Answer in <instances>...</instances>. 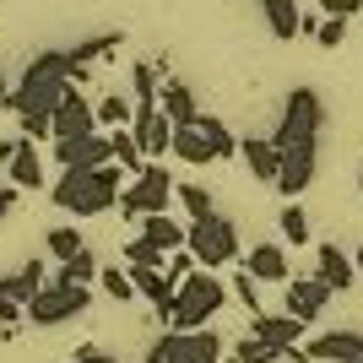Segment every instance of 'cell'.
<instances>
[{
  "label": "cell",
  "instance_id": "obj_1",
  "mask_svg": "<svg viewBox=\"0 0 363 363\" xmlns=\"http://www.w3.org/2000/svg\"><path fill=\"white\" fill-rule=\"evenodd\" d=\"M320 125H325V104H320L315 87H293L288 104H282V120H277L272 141L282 152V174H277L272 190H282L288 201H298L309 184H315L320 168Z\"/></svg>",
  "mask_w": 363,
  "mask_h": 363
},
{
  "label": "cell",
  "instance_id": "obj_2",
  "mask_svg": "<svg viewBox=\"0 0 363 363\" xmlns=\"http://www.w3.org/2000/svg\"><path fill=\"white\" fill-rule=\"evenodd\" d=\"M120 179H125V168L120 163H104V168H65L60 184L49 190L55 196V206L71 217H104L120 206Z\"/></svg>",
  "mask_w": 363,
  "mask_h": 363
},
{
  "label": "cell",
  "instance_id": "obj_3",
  "mask_svg": "<svg viewBox=\"0 0 363 363\" xmlns=\"http://www.w3.org/2000/svg\"><path fill=\"white\" fill-rule=\"evenodd\" d=\"M71 82H76L71 49H44V55L22 71V82H16V92H11V108L16 114H49V120H55V108H60V98L71 92Z\"/></svg>",
  "mask_w": 363,
  "mask_h": 363
},
{
  "label": "cell",
  "instance_id": "obj_4",
  "mask_svg": "<svg viewBox=\"0 0 363 363\" xmlns=\"http://www.w3.org/2000/svg\"><path fill=\"white\" fill-rule=\"evenodd\" d=\"M223 303H228V288L217 282V272H190L179 282V298H174V309H163V331H201V325H212L217 315H223Z\"/></svg>",
  "mask_w": 363,
  "mask_h": 363
},
{
  "label": "cell",
  "instance_id": "obj_5",
  "mask_svg": "<svg viewBox=\"0 0 363 363\" xmlns=\"http://www.w3.org/2000/svg\"><path fill=\"white\" fill-rule=\"evenodd\" d=\"M228 347L217 325H201V331H163L147 347V363H223Z\"/></svg>",
  "mask_w": 363,
  "mask_h": 363
},
{
  "label": "cell",
  "instance_id": "obj_6",
  "mask_svg": "<svg viewBox=\"0 0 363 363\" xmlns=\"http://www.w3.org/2000/svg\"><path fill=\"white\" fill-rule=\"evenodd\" d=\"M184 250L206 266V272H217V266H233L239 260V228L228 223L223 212H212V217H196L190 223V239H184Z\"/></svg>",
  "mask_w": 363,
  "mask_h": 363
},
{
  "label": "cell",
  "instance_id": "obj_7",
  "mask_svg": "<svg viewBox=\"0 0 363 363\" xmlns=\"http://www.w3.org/2000/svg\"><path fill=\"white\" fill-rule=\"evenodd\" d=\"M174 184H179V179H174L163 163H147L136 179L125 184L120 212H125V217H136V223H141V217H152V212H168V201H174Z\"/></svg>",
  "mask_w": 363,
  "mask_h": 363
},
{
  "label": "cell",
  "instance_id": "obj_8",
  "mask_svg": "<svg viewBox=\"0 0 363 363\" xmlns=\"http://www.w3.org/2000/svg\"><path fill=\"white\" fill-rule=\"evenodd\" d=\"M87 303H92V293H87V288H71V282H49V288L28 303V320H33V325H65V320L87 315Z\"/></svg>",
  "mask_w": 363,
  "mask_h": 363
},
{
  "label": "cell",
  "instance_id": "obj_9",
  "mask_svg": "<svg viewBox=\"0 0 363 363\" xmlns=\"http://www.w3.org/2000/svg\"><path fill=\"white\" fill-rule=\"evenodd\" d=\"M130 136L141 141L147 163H157V157H168V152H174V120H168L157 104H147V108H136V120H130Z\"/></svg>",
  "mask_w": 363,
  "mask_h": 363
},
{
  "label": "cell",
  "instance_id": "obj_10",
  "mask_svg": "<svg viewBox=\"0 0 363 363\" xmlns=\"http://www.w3.org/2000/svg\"><path fill=\"white\" fill-rule=\"evenodd\" d=\"M98 130V104L82 98V92H65L60 108H55V141H71V136H92Z\"/></svg>",
  "mask_w": 363,
  "mask_h": 363
},
{
  "label": "cell",
  "instance_id": "obj_11",
  "mask_svg": "<svg viewBox=\"0 0 363 363\" xmlns=\"http://www.w3.org/2000/svg\"><path fill=\"white\" fill-rule=\"evenodd\" d=\"M55 157L65 168H104L114 163V141L104 130H92V136H71V141H55Z\"/></svg>",
  "mask_w": 363,
  "mask_h": 363
},
{
  "label": "cell",
  "instance_id": "obj_12",
  "mask_svg": "<svg viewBox=\"0 0 363 363\" xmlns=\"http://www.w3.org/2000/svg\"><path fill=\"white\" fill-rule=\"evenodd\" d=\"M363 358V336L358 331H325L303 347V363H358Z\"/></svg>",
  "mask_w": 363,
  "mask_h": 363
},
{
  "label": "cell",
  "instance_id": "obj_13",
  "mask_svg": "<svg viewBox=\"0 0 363 363\" xmlns=\"http://www.w3.org/2000/svg\"><path fill=\"white\" fill-rule=\"evenodd\" d=\"M239 157H244V168L255 174L260 184H277V174H282V152H277V141L272 136H239Z\"/></svg>",
  "mask_w": 363,
  "mask_h": 363
},
{
  "label": "cell",
  "instance_id": "obj_14",
  "mask_svg": "<svg viewBox=\"0 0 363 363\" xmlns=\"http://www.w3.org/2000/svg\"><path fill=\"white\" fill-rule=\"evenodd\" d=\"M303 325H309V320H298V315H266V309L255 315V336H260V342H272L282 358H288V352H298Z\"/></svg>",
  "mask_w": 363,
  "mask_h": 363
},
{
  "label": "cell",
  "instance_id": "obj_15",
  "mask_svg": "<svg viewBox=\"0 0 363 363\" xmlns=\"http://www.w3.org/2000/svg\"><path fill=\"white\" fill-rule=\"evenodd\" d=\"M315 277L331 293H347L352 282H358V266H352V255H342L336 244H320V250H315Z\"/></svg>",
  "mask_w": 363,
  "mask_h": 363
},
{
  "label": "cell",
  "instance_id": "obj_16",
  "mask_svg": "<svg viewBox=\"0 0 363 363\" xmlns=\"http://www.w3.org/2000/svg\"><path fill=\"white\" fill-rule=\"evenodd\" d=\"M157 108H163L168 120H174V130H179V125H196V120H201V108H196V92L184 87V82H174V76H163Z\"/></svg>",
  "mask_w": 363,
  "mask_h": 363
},
{
  "label": "cell",
  "instance_id": "obj_17",
  "mask_svg": "<svg viewBox=\"0 0 363 363\" xmlns=\"http://www.w3.org/2000/svg\"><path fill=\"white\" fill-rule=\"evenodd\" d=\"M174 157H179V163H190V168H206V163H217V147L206 141L201 120H196V125H179V130H174Z\"/></svg>",
  "mask_w": 363,
  "mask_h": 363
},
{
  "label": "cell",
  "instance_id": "obj_18",
  "mask_svg": "<svg viewBox=\"0 0 363 363\" xmlns=\"http://www.w3.org/2000/svg\"><path fill=\"white\" fill-rule=\"evenodd\" d=\"M141 239L157 244L163 255H174V250H184V239H190V223H174L168 212H152V217H141Z\"/></svg>",
  "mask_w": 363,
  "mask_h": 363
},
{
  "label": "cell",
  "instance_id": "obj_19",
  "mask_svg": "<svg viewBox=\"0 0 363 363\" xmlns=\"http://www.w3.org/2000/svg\"><path fill=\"white\" fill-rule=\"evenodd\" d=\"M244 272L255 277V282H288V250L282 244H255L244 255Z\"/></svg>",
  "mask_w": 363,
  "mask_h": 363
},
{
  "label": "cell",
  "instance_id": "obj_20",
  "mask_svg": "<svg viewBox=\"0 0 363 363\" xmlns=\"http://www.w3.org/2000/svg\"><path fill=\"white\" fill-rule=\"evenodd\" d=\"M325 298H331V288H325L320 277H298V282H288V315H298V320H315L320 309H325Z\"/></svg>",
  "mask_w": 363,
  "mask_h": 363
},
{
  "label": "cell",
  "instance_id": "obj_21",
  "mask_svg": "<svg viewBox=\"0 0 363 363\" xmlns=\"http://www.w3.org/2000/svg\"><path fill=\"white\" fill-rule=\"evenodd\" d=\"M6 168H11V184H16V190H38V184H44V157H38V141L22 136V141H16V157H11Z\"/></svg>",
  "mask_w": 363,
  "mask_h": 363
},
{
  "label": "cell",
  "instance_id": "obj_22",
  "mask_svg": "<svg viewBox=\"0 0 363 363\" xmlns=\"http://www.w3.org/2000/svg\"><path fill=\"white\" fill-rule=\"evenodd\" d=\"M0 288H6L16 303H22V309H28V303H33L38 293L49 288V282H44V266H38V260H28V266H22V272H11L6 282H0Z\"/></svg>",
  "mask_w": 363,
  "mask_h": 363
},
{
  "label": "cell",
  "instance_id": "obj_23",
  "mask_svg": "<svg viewBox=\"0 0 363 363\" xmlns=\"http://www.w3.org/2000/svg\"><path fill=\"white\" fill-rule=\"evenodd\" d=\"M260 11H266V22H272L277 38H298V22H303L298 0H260Z\"/></svg>",
  "mask_w": 363,
  "mask_h": 363
},
{
  "label": "cell",
  "instance_id": "obj_24",
  "mask_svg": "<svg viewBox=\"0 0 363 363\" xmlns=\"http://www.w3.org/2000/svg\"><path fill=\"white\" fill-rule=\"evenodd\" d=\"M108 141H114V163H120L125 174H141V168H147V152H141V141L130 136V125L108 130Z\"/></svg>",
  "mask_w": 363,
  "mask_h": 363
},
{
  "label": "cell",
  "instance_id": "obj_25",
  "mask_svg": "<svg viewBox=\"0 0 363 363\" xmlns=\"http://www.w3.org/2000/svg\"><path fill=\"white\" fill-rule=\"evenodd\" d=\"M98 272H104V266H98V255H92V250H82V255L60 260V272H55V282H71V288H87V282H92Z\"/></svg>",
  "mask_w": 363,
  "mask_h": 363
},
{
  "label": "cell",
  "instance_id": "obj_26",
  "mask_svg": "<svg viewBox=\"0 0 363 363\" xmlns=\"http://www.w3.org/2000/svg\"><path fill=\"white\" fill-rule=\"evenodd\" d=\"M277 358H282V352H277L272 342H260V336L250 331L244 342H233V352H228L223 363H277Z\"/></svg>",
  "mask_w": 363,
  "mask_h": 363
},
{
  "label": "cell",
  "instance_id": "obj_27",
  "mask_svg": "<svg viewBox=\"0 0 363 363\" xmlns=\"http://www.w3.org/2000/svg\"><path fill=\"white\" fill-rule=\"evenodd\" d=\"M174 196H179V206L190 212V223H196V217H212V212H217V206H212V190H206V184L179 179V184H174Z\"/></svg>",
  "mask_w": 363,
  "mask_h": 363
},
{
  "label": "cell",
  "instance_id": "obj_28",
  "mask_svg": "<svg viewBox=\"0 0 363 363\" xmlns=\"http://www.w3.org/2000/svg\"><path fill=\"white\" fill-rule=\"evenodd\" d=\"M277 228H282L288 244H309V212H303V201H288L282 217H277Z\"/></svg>",
  "mask_w": 363,
  "mask_h": 363
},
{
  "label": "cell",
  "instance_id": "obj_29",
  "mask_svg": "<svg viewBox=\"0 0 363 363\" xmlns=\"http://www.w3.org/2000/svg\"><path fill=\"white\" fill-rule=\"evenodd\" d=\"M108 49H120V33H104V38H87V44H76V49H71L76 76H87V65L98 60V55H108Z\"/></svg>",
  "mask_w": 363,
  "mask_h": 363
},
{
  "label": "cell",
  "instance_id": "obj_30",
  "mask_svg": "<svg viewBox=\"0 0 363 363\" xmlns=\"http://www.w3.org/2000/svg\"><path fill=\"white\" fill-rule=\"evenodd\" d=\"M201 130H206V141L217 147V163H223V157H239V136H233L217 114H201Z\"/></svg>",
  "mask_w": 363,
  "mask_h": 363
},
{
  "label": "cell",
  "instance_id": "obj_31",
  "mask_svg": "<svg viewBox=\"0 0 363 363\" xmlns=\"http://www.w3.org/2000/svg\"><path fill=\"white\" fill-rule=\"evenodd\" d=\"M125 120H136V108H130V98H120V92H108V98H98V125H108V130H120Z\"/></svg>",
  "mask_w": 363,
  "mask_h": 363
},
{
  "label": "cell",
  "instance_id": "obj_32",
  "mask_svg": "<svg viewBox=\"0 0 363 363\" xmlns=\"http://www.w3.org/2000/svg\"><path fill=\"white\" fill-rule=\"evenodd\" d=\"M98 288H104L114 303H130V298H136V282H130V272H114V266H104V272H98Z\"/></svg>",
  "mask_w": 363,
  "mask_h": 363
},
{
  "label": "cell",
  "instance_id": "obj_33",
  "mask_svg": "<svg viewBox=\"0 0 363 363\" xmlns=\"http://www.w3.org/2000/svg\"><path fill=\"white\" fill-rule=\"evenodd\" d=\"M130 87H136V108H147V104H157L163 82H157V71H152V65H130Z\"/></svg>",
  "mask_w": 363,
  "mask_h": 363
},
{
  "label": "cell",
  "instance_id": "obj_34",
  "mask_svg": "<svg viewBox=\"0 0 363 363\" xmlns=\"http://www.w3.org/2000/svg\"><path fill=\"white\" fill-rule=\"evenodd\" d=\"M87 244H82V228H49V255L55 260H71V255H82Z\"/></svg>",
  "mask_w": 363,
  "mask_h": 363
},
{
  "label": "cell",
  "instance_id": "obj_35",
  "mask_svg": "<svg viewBox=\"0 0 363 363\" xmlns=\"http://www.w3.org/2000/svg\"><path fill=\"white\" fill-rule=\"evenodd\" d=\"M125 260H130V266H168V255L157 250V244H147L141 233H136L130 244H125Z\"/></svg>",
  "mask_w": 363,
  "mask_h": 363
},
{
  "label": "cell",
  "instance_id": "obj_36",
  "mask_svg": "<svg viewBox=\"0 0 363 363\" xmlns=\"http://www.w3.org/2000/svg\"><path fill=\"white\" fill-rule=\"evenodd\" d=\"M228 293H233V298H239L244 309H250V315H260V293H255V277H250V272H239V277H233V288H228Z\"/></svg>",
  "mask_w": 363,
  "mask_h": 363
},
{
  "label": "cell",
  "instance_id": "obj_37",
  "mask_svg": "<svg viewBox=\"0 0 363 363\" xmlns=\"http://www.w3.org/2000/svg\"><path fill=\"white\" fill-rule=\"evenodd\" d=\"M342 38H347V22H342V16H325V22H320V33H315L320 49H342Z\"/></svg>",
  "mask_w": 363,
  "mask_h": 363
},
{
  "label": "cell",
  "instance_id": "obj_38",
  "mask_svg": "<svg viewBox=\"0 0 363 363\" xmlns=\"http://www.w3.org/2000/svg\"><path fill=\"white\" fill-rule=\"evenodd\" d=\"M163 272L174 277V282H184V277H190V272H201V260L190 255V250H174V255H168V266H163Z\"/></svg>",
  "mask_w": 363,
  "mask_h": 363
},
{
  "label": "cell",
  "instance_id": "obj_39",
  "mask_svg": "<svg viewBox=\"0 0 363 363\" xmlns=\"http://www.w3.org/2000/svg\"><path fill=\"white\" fill-rule=\"evenodd\" d=\"M22 136L28 141H55V120H49V114H22Z\"/></svg>",
  "mask_w": 363,
  "mask_h": 363
},
{
  "label": "cell",
  "instance_id": "obj_40",
  "mask_svg": "<svg viewBox=\"0 0 363 363\" xmlns=\"http://www.w3.org/2000/svg\"><path fill=\"white\" fill-rule=\"evenodd\" d=\"M16 320H28V309H22V303H16L11 293L0 288V325H16Z\"/></svg>",
  "mask_w": 363,
  "mask_h": 363
},
{
  "label": "cell",
  "instance_id": "obj_41",
  "mask_svg": "<svg viewBox=\"0 0 363 363\" xmlns=\"http://www.w3.org/2000/svg\"><path fill=\"white\" fill-rule=\"evenodd\" d=\"M320 11H325V16H342V22H347L352 11H363V0H320Z\"/></svg>",
  "mask_w": 363,
  "mask_h": 363
},
{
  "label": "cell",
  "instance_id": "obj_42",
  "mask_svg": "<svg viewBox=\"0 0 363 363\" xmlns=\"http://www.w3.org/2000/svg\"><path fill=\"white\" fill-rule=\"evenodd\" d=\"M76 363H120V358H108L104 347H92V342H87V347H76Z\"/></svg>",
  "mask_w": 363,
  "mask_h": 363
},
{
  "label": "cell",
  "instance_id": "obj_43",
  "mask_svg": "<svg viewBox=\"0 0 363 363\" xmlns=\"http://www.w3.org/2000/svg\"><path fill=\"white\" fill-rule=\"evenodd\" d=\"M11 206H16V184H0V223L11 217Z\"/></svg>",
  "mask_w": 363,
  "mask_h": 363
},
{
  "label": "cell",
  "instance_id": "obj_44",
  "mask_svg": "<svg viewBox=\"0 0 363 363\" xmlns=\"http://www.w3.org/2000/svg\"><path fill=\"white\" fill-rule=\"evenodd\" d=\"M11 92H16V87L6 82V71H0V108H11Z\"/></svg>",
  "mask_w": 363,
  "mask_h": 363
},
{
  "label": "cell",
  "instance_id": "obj_45",
  "mask_svg": "<svg viewBox=\"0 0 363 363\" xmlns=\"http://www.w3.org/2000/svg\"><path fill=\"white\" fill-rule=\"evenodd\" d=\"M16 141H22V136H16ZM16 141H0V163H11V157H16Z\"/></svg>",
  "mask_w": 363,
  "mask_h": 363
},
{
  "label": "cell",
  "instance_id": "obj_46",
  "mask_svg": "<svg viewBox=\"0 0 363 363\" xmlns=\"http://www.w3.org/2000/svg\"><path fill=\"white\" fill-rule=\"evenodd\" d=\"M352 266H358V272H363V244H358V255H352Z\"/></svg>",
  "mask_w": 363,
  "mask_h": 363
},
{
  "label": "cell",
  "instance_id": "obj_47",
  "mask_svg": "<svg viewBox=\"0 0 363 363\" xmlns=\"http://www.w3.org/2000/svg\"><path fill=\"white\" fill-rule=\"evenodd\" d=\"M358 190H363V179H358Z\"/></svg>",
  "mask_w": 363,
  "mask_h": 363
},
{
  "label": "cell",
  "instance_id": "obj_48",
  "mask_svg": "<svg viewBox=\"0 0 363 363\" xmlns=\"http://www.w3.org/2000/svg\"><path fill=\"white\" fill-rule=\"evenodd\" d=\"M358 363H363V358H358Z\"/></svg>",
  "mask_w": 363,
  "mask_h": 363
}]
</instances>
